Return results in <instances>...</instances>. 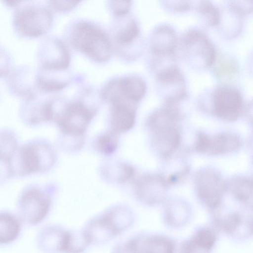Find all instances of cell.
Wrapping results in <instances>:
<instances>
[{
  "instance_id": "6da1fadb",
  "label": "cell",
  "mask_w": 253,
  "mask_h": 253,
  "mask_svg": "<svg viewBox=\"0 0 253 253\" xmlns=\"http://www.w3.org/2000/svg\"><path fill=\"white\" fill-rule=\"evenodd\" d=\"M134 221L129 208L117 205L90 219L82 231L89 244H102L127 230Z\"/></svg>"
},
{
  "instance_id": "7a4b0ae2",
  "label": "cell",
  "mask_w": 253,
  "mask_h": 253,
  "mask_svg": "<svg viewBox=\"0 0 253 253\" xmlns=\"http://www.w3.org/2000/svg\"><path fill=\"white\" fill-rule=\"evenodd\" d=\"M70 40L74 48L96 62H105L111 56V46L107 36L94 25L85 22L75 24Z\"/></svg>"
},
{
  "instance_id": "3957f363",
  "label": "cell",
  "mask_w": 253,
  "mask_h": 253,
  "mask_svg": "<svg viewBox=\"0 0 253 253\" xmlns=\"http://www.w3.org/2000/svg\"><path fill=\"white\" fill-rule=\"evenodd\" d=\"M179 115L178 110L174 106L166 105L154 113L148 121L154 143L163 156L170 154L179 144L180 134L174 124Z\"/></svg>"
},
{
  "instance_id": "277c9868",
  "label": "cell",
  "mask_w": 253,
  "mask_h": 253,
  "mask_svg": "<svg viewBox=\"0 0 253 253\" xmlns=\"http://www.w3.org/2000/svg\"><path fill=\"white\" fill-rule=\"evenodd\" d=\"M54 160V153L50 147L29 144L16 149L11 155L10 170L19 175L29 174L50 168Z\"/></svg>"
},
{
  "instance_id": "5b68a950",
  "label": "cell",
  "mask_w": 253,
  "mask_h": 253,
  "mask_svg": "<svg viewBox=\"0 0 253 253\" xmlns=\"http://www.w3.org/2000/svg\"><path fill=\"white\" fill-rule=\"evenodd\" d=\"M252 213L248 211L217 209L211 214V225L218 233L236 241H245L252 237Z\"/></svg>"
},
{
  "instance_id": "8992f818",
  "label": "cell",
  "mask_w": 253,
  "mask_h": 253,
  "mask_svg": "<svg viewBox=\"0 0 253 253\" xmlns=\"http://www.w3.org/2000/svg\"><path fill=\"white\" fill-rule=\"evenodd\" d=\"M176 241L159 233H141L118 244L113 253H173Z\"/></svg>"
},
{
  "instance_id": "52a82bcc",
  "label": "cell",
  "mask_w": 253,
  "mask_h": 253,
  "mask_svg": "<svg viewBox=\"0 0 253 253\" xmlns=\"http://www.w3.org/2000/svg\"><path fill=\"white\" fill-rule=\"evenodd\" d=\"M96 110L89 108L81 101L67 105L55 117L54 120L66 136H83Z\"/></svg>"
},
{
  "instance_id": "ba28073f",
  "label": "cell",
  "mask_w": 253,
  "mask_h": 253,
  "mask_svg": "<svg viewBox=\"0 0 253 253\" xmlns=\"http://www.w3.org/2000/svg\"><path fill=\"white\" fill-rule=\"evenodd\" d=\"M185 55L190 62L198 68H209L216 59L215 48L212 42L202 31L191 29L182 39Z\"/></svg>"
},
{
  "instance_id": "9c48e42d",
  "label": "cell",
  "mask_w": 253,
  "mask_h": 253,
  "mask_svg": "<svg viewBox=\"0 0 253 253\" xmlns=\"http://www.w3.org/2000/svg\"><path fill=\"white\" fill-rule=\"evenodd\" d=\"M51 20L48 10L34 4L18 8L14 15V24L18 32L29 37L42 35L50 26Z\"/></svg>"
},
{
  "instance_id": "30bf717a",
  "label": "cell",
  "mask_w": 253,
  "mask_h": 253,
  "mask_svg": "<svg viewBox=\"0 0 253 253\" xmlns=\"http://www.w3.org/2000/svg\"><path fill=\"white\" fill-rule=\"evenodd\" d=\"M213 111L215 115L224 120L234 121L240 116L243 108L241 92L235 87L221 85L212 92Z\"/></svg>"
},
{
  "instance_id": "8fae6325",
  "label": "cell",
  "mask_w": 253,
  "mask_h": 253,
  "mask_svg": "<svg viewBox=\"0 0 253 253\" xmlns=\"http://www.w3.org/2000/svg\"><path fill=\"white\" fill-rule=\"evenodd\" d=\"M156 76L166 104H175L186 97L184 79L176 66L171 64L160 69Z\"/></svg>"
},
{
  "instance_id": "7c38bea8",
  "label": "cell",
  "mask_w": 253,
  "mask_h": 253,
  "mask_svg": "<svg viewBox=\"0 0 253 253\" xmlns=\"http://www.w3.org/2000/svg\"><path fill=\"white\" fill-rule=\"evenodd\" d=\"M197 195L202 204L211 211L221 206L224 184L217 172L203 170L197 176Z\"/></svg>"
},
{
  "instance_id": "4fadbf2b",
  "label": "cell",
  "mask_w": 253,
  "mask_h": 253,
  "mask_svg": "<svg viewBox=\"0 0 253 253\" xmlns=\"http://www.w3.org/2000/svg\"><path fill=\"white\" fill-rule=\"evenodd\" d=\"M218 233L211 225H202L195 229L190 237L176 242L173 253H211Z\"/></svg>"
},
{
  "instance_id": "5bb4252c",
  "label": "cell",
  "mask_w": 253,
  "mask_h": 253,
  "mask_svg": "<svg viewBox=\"0 0 253 253\" xmlns=\"http://www.w3.org/2000/svg\"><path fill=\"white\" fill-rule=\"evenodd\" d=\"M20 209L23 218L31 224H37L46 216L50 206L49 196L35 188L26 190L22 195Z\"/></svg>"
},
{
  "instance_id": "9a60e30c",
  "label": "cell",
  "mask_w": 253,
  "mask_h": 253,
  "mask_svg": "<svg viewBox=\"0 0 253 253\" xmlns=\"http://www.w3.org/2000/svg\"><path fill=\"white\" fill-rule=\"evenodd\" d=\"M146 85L137 76H129L111 81L104 88V93L110 99L121 98L137 103L144 95Z\"/></svg>"
},
{
  "instance_id": "2e32d148",
  "label": "cell",
  "mask_w": 253,
  "mask_h": 253,
  "mask_svg": "<svg viewBox=\"0 0 253 253\" xmlns=\"http://www.w3.org/2000/svg\"><path fill=\"white\" fill-rule=\"evenodd\" d=\"M177 47V37L173 29L167 25H161L153 31L150 48L156 59H166L174 54Z\"/></svg>"
},
{
  "instance_id": "e0dca14e",
  "label": "cell",
  "mask_w": 253,
  "mask_h": 253,
  "mask_svg": "<svg viewBox=\"0 0 253 253\" xmlns=\"http://www.w3.org/2000/svg\"><path fill=\"white\" fill-rule=\"evenodd\" d=\"M240 145L238 138L229 133H222L213 137L201 133L196 144L197 150L211 155H219L232 152Z\"/></svg>"
},
{
  "instance_id": "ac0fdd59",
  "label": "cell",
  "mask_w": 253,
  "mask_h": 253,
  "mask_svg": "<svg viewBox=\"0 0 253 253\" xmlns=\"http://www.w3.org/2000/svg\"><path fill=\"white\" fill-rule=\"evenodd\" d=\"M160 176L146 175L137 180L135 185V193L137 198L142 203L148 206L160 204L164 199V182Z\"/></svg>"
},
{
  "instance_id": "d6986e66",
  "label": "cell",
  "mask_w": 253,
  "mask_h": 253,
  "mask_svg": "<svg viewBox=\"0 0 253 253\" xmlns=\"http://www.w3.org/2000/svg\"><path fill=\"white\" fill-rule=\"evenodd\" d=\"M111 103V130L118 135L131 129L135 123V103L123 100Z\"/></svg>"
},
{
  "instance_id": "ffe728a7",
  "label": "cell",
  "mask_w": 253,
  "mask_h": 253,
  "mask_svg": "<svg viewBox=\"0 0 253 253\" xmlns=\"http://www.w3.org/2000/svg\"><path fill=\"white\" fill-rule=\"evenodd\" d=\"M51 47L45 51L47 55L42 57V68L44 70H63L68 67L70 56L68 51L64 45L59 41H55L50 44Z\"/></svg>"
},
{
  "instance_id": "44dd1931",
  "label": "cell",
  "mask_w": 253,
  "mask_h": 253,
  "mask_svg": "<svg viewBox=\"0 0 253 253\" xmlns=\"http://www.w3.org/2000/svg\"><path fill=\"white\" fill-rule=\"evenodd\" d=\"M68 230L57 226L44 229L40 236L42 248L49 253H65Z\"/></svg>"
},
{
  "instance_id": "7402d4cb",
  "label": "cell",
  "mask_w": 253,
  "mask_h": 253,
  "mask_svg": "<svg viewBox=\"0 0 253 253\" xmlns=\"http://www.w3.org/2000/svg\"><path fill=\"white\" fill-rule=\"evenodd\" d=\"M192 213L189 207L184 204H169L165 208L163 221L167 227L177 229L187 225L191 220Z\"/></svg>"
},
{
  "instance_id": "603a6c76",
  "label": "cell",
  "mask_w": 253,
  "mask_h": 253,
  "mask_svg": "<svg viewBox=\"0 0 253 253\" xmlns=\"http://www.w3.org/2000/svg\"><path fill=\"white\" fill-rule=\"evenodd\" d=\"M21 229L19 220L13 215L0 213V244H7L14 241Z\"/></svg>"
},
{
  "instance_id": "cb8c5ba5",
  "label": "cell",
  "mask_w": 253,
  "mask_h": 253,
  "mask_svg": "<svg viewBox=\"0 0 253 253\" xmlns=\"http://www.w3.org/2000/svg\"><path fill=\"white\" fill-rule=\"evenodd\" d=\"M230 190L235 198L240 203L249 205L252 198L251 182L246 178H237L230 184Z\"/></svg>"
},
{
  "instance_id": "d4e9b609",
  "label": "cell",
  "mask_w": 253,
  "mask_h": 253,
  "mask_svg": "<svg viewBox=\"0 0 253 253\" xmlns=\"http://www.w3.org/2000/svg\"><path fill=\"white\" fill-rule=\"evenodd\" d=\"M196 9L202 19L207 25L214 26L219 24L221 19L220 12L211 1H200Z\"/></svg>"
},
{
  "instance_id": "484cf974",
  "label": "cell",
  "mask_w": 253,
  "mask_h": 253,
  "mask_svg": "<svg viewBox=\"0 0 253 253\" xmlns=\"http://www.w3.org/2000/svg\"><path fill=\"white\" fill-rule=\"evenodd\" d=\"M238 69L236 61L231 57L222 56L216 63L213 72L217 78H230Z\"/></svg>"
},
{
  "instance_id": "4316f807",
  "label": "cell",
  "mask_w": 253,
  "mask_h": 253,
  "mask_svg": "<svg viewBox=\"0 0 253 253\" xmlns=\"http://www.w3.org/2000/svg\"><path fill=\"white\" fill-rule=\"evenodd\" d=\"M118 134L110 130L98 137L96 146L101 153L109 155L113 153L118 146Z\"/></svg>"
},
{
  "instance_id": "83f0119b",
  "label": "cell",
  "mask_w": 253,
  "mask_h": 253,
  "mask_svg": "<svg viewBox=\"0 0 253 253\" xmlns=\"http://www.w3.org/2000/svg\"><path fill=\"white\" fill-rule=\"evenodd\" d=\"M139 33L138 25L134 20L131 19L117 33L116 40L123 45L130 44L137 38Z\"/></svg>"
},
{
  "instance_id": "f1b7e54d",
  "label": "cell",
  "mask_w": 253,
  "mask_h": 253,
  "mask_svg": "<svg viewBox=\"0 0 253 253\" xmlns=\"http://www.w3.org/2000/svg\"><path fill=\"white\" fill-rule=\"evenodd\" d=\"M230 9L240 15H244L252 12V1H232L229 4Z\"/></svg>"
},
{
  "instance_id": "f546056e",
  "label": "cell",
  "mask_w": 253,
  "mask_h": 253,
  "mask_svg": "<svg viewBox=\"0 0 253 253\" xmlns=\"http://www.w3.org/2000/svg\"><path fill=\"white\" fill-rule=\"evenodd\" d=\"M131 6L130 1H112L111 7L117 15L122 16L127 13Z\"/></svg>"
},
{
  "instance_id": "4dcf8cb0",
  "label": "cell",
  "mask_w": 253,
  "mask_h": 253,
  "mask_svg": "<svg viewBox=\"0 0 253 253\" xmlns=\"http://www.w3.org/2000/svg\"><path fill=\"white\" fill-rule=\"evenodd\" d=\"M52 5L56 9L59 10H69L73 9L78 3L79 1H52Z\"/></svg>"
},
{
  "instance_id": "1f68e13d",
  "label": "cell",
  "mask_w": 253,
  "mask_h": 253,
  "mask_svg": "<svg viewBox=\"0 0 253 253\" xmlns=\"http://www.w3.org/2000/svg\"><path fill=\"white\" fill-rule=\"evenodd\" d=\"M178 3L170 4V7H171L174 11H184L190 9L191 5L188 1H177Z\"/></svg>"
}]
</instances>
